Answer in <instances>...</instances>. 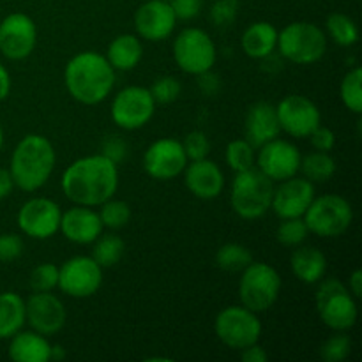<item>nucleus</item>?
<instances>
[{"instance_id":"obj_1","label":"nucleus","mask_w":362,"mask_h":362,"mask_svg":"<svg viewBox=\"0 0 362 362\" xmlns=\"http://www.w3.org/2000/svg\"><path fill=\"white\" fill-rule=\"evenodd\" d=\"M60 186L74 205L99 207L117 193L119 165L103 154L85 156L67 166Z\"/></svg>"},{"instance_id":"obj_2","label":"nucleus","mask_w":362,"mask_h":362,"mask_svg":"<svg viewBox=\"0 0 362 362\" xmlns=\"http://www.w3.org/2000/svg\"><path fill=\"white\" fill-rule=\"evenodd\" d=\"M66 88L74 101L94 106L105 101L115 87V69L98 52H81L67 62Z\"/></svg>"},{"instance_id":"obj_3","label":"nucleus","mask_w":362,"mask_h":362,"mask_svg":"<svg viewBox=\"0 0 362 362\" xmlns=\"http://www.w3.org/2000/svg\"><path fill=\"white\" fill-rule=\"evenodd\" d=\"M57 156L52 141L42 134H27L18 141L11 156L9 172L14 186L32 193L48 182Z\"/></svg>"},{"instance_id":"obj_4","label":"nucleus","mask_w":362,"mask_h":362,"mask_svg":"<svg viewBox=\"0 0 362 362\" xmlns=\"http://www.w3.org/2000/svg\"><path fill=\"white\" fill-rule=\"evenodd\" d=\"M272 193L274 182L253 166L235 175L230 191V204L239 218L253 221L271 211Z\"/></svg>"},{"instance_id":"obj_5","label":"nucleus","mask_w":362,"mask_h":362,"mask_svg":"<svg viewBox=\"0 0 362 362\" xmlns=\"http://www.w3.org/2000/svg\"><path fill=\"white\" fill-rule=\"evenodd\" d=\"M278 52L283 59L299 66L318 62L327 52V37L318 25L293 21L278 32Z\"/></svg>"},{"instance_id":"obj_6","label":"nucleus","mask_w":362,"mask_h":362,"mask_svg":"<svg viewBox=\"0 0 362 362\" xmlns=\"http://www.w3.org/2000/svg\"><path fill=\"white\" fill-rule=\"evenodd\" d=\"M315 303L320 320L332 331L346 332L357 322V303L350 290L338 278L320 279Z\"/></svg>"},{"instance_id":"obj_7","label":"nucleus","mask_w":362,"mask_h":362,"mask_svg":"<svg viewBox=\"0 0 362 362\" xmlns=\"http://www.w3.org/2000/svg\"><path fill=\"white\" fill-rule=\"evenodd\" d=\"M303 218L310 233L322 239H334L350 228L354 209L350 202L339 194H322L313 198Z\"/></svg>"},{"instance_id":"obj_8","label":"nucleus","mask_w":362,"mask_h":362,"mask_svg":"<svg viewBox=\"0 0 362 362\" xmlns=\"http://www.w3.org/2000/svg\"><path fill=\"white\" fill-rule=\"evenodd\" d=\"M281 292V276L272 265L251 262L243 271L239 281V297L244 308L262 313L271 310Z\"/></svg>"},{"instance_id":"obj_9","label":"nucleus","mask_w":362,"mask_h":362,"mask_svg":"<svg viewBox=\"0 0 362 362\" xmlns=\"http://www.w3.org/2000/svg\"><path fill=\"white\" fill-rule=\"evenodd\" d=\"M216 45L211 35L198 27H187L173 41V60L180 71L198 74L211 71L216 64Z\"/></svg>"},{"instance_id":"obj_10","label":"nucleus","mask_w":362,"mask_h":362,"mask_svg":"<svg viewBox=\"0 0 362 362\" xmlns=\"http://www.w3.org/2000/svg\"><path fill=\"white\" fill-rule=\"evenodd\" d=\"M214 332L228 349L243 350L258 343L262 336V322L257 313L244 306H228L216 317Z\"/></svg>"},{"instance_id":"obj_11","label":"nucleus","mask_w":362,"mask_h":362,"mask_svg":"<svg viewBox=\"0 0 362 362\" xmlns=\"http://www.w3.org/2000/svg\"><path fill=\"white\" fill-rule=\"evenodd\" d=\"M156 112V101L151 90L131 85L117 92L112 101V119L120 129L134 131L147 126Z\"/></svg>"},{"instance_id":"obj_12","label":"nucleus","mask_w":362,"mask_h":362,"mask_svg":"<svg viewBox=\"0 0 362 362\" xmlns=\"http://www.w3.org/2000/svg\"><path fill=\"white\" fill-rule=\"evenodd\" d=\"M103 283V269L92 257H73L59 267V288L74 299L92 297Z\"/></svg>"},{"instance_id":"obj_13","label":"nucleus","mask_w":362,"mask_h":362,"mask_svg":"<svg viewBox=\"0 0 362 362\" xmlns=\"http://www.w3.org/2000/svg\"><path fill=\"white\" fill-rule=\"evenodd\" d=\"M278 122L281 131L293 138H308L320 126V110L310 98L290 94L276 106Z\"/></svg>"},{"instance_id":"obj_14","label":"nucleus","mask_w":362,"mask_h":362,"mask_svg":"<svg viewBox=\"0 0 362 362\" xmlns=\"http://www.w3.org/2000/svg\"><path fill=\"white\" fill-rule=\"evenodd\" d=\"M37 45V27L25 13H11L0 21V52L9 60H23Z\"/></svg>"},{"instance_id":"obj_15","label":"nucleus","mask_w":362,"mask_h":362,"mask_svg":"<svg viewBox=\"0 0 362 362\" xmlns=\"http://www.w3.org/2000/svg\"><path fill=\"white\" fill-rule=\"evenodd\" d=\"M60 218H62V211L57 202L49 198H32L21 205L16 221L25 235L46 240L59 232Z\"/></svg>"},{"instance_id":"obj_16","label":"nucleus","mask_w":362,"mask_h":362,"mask_svg":"<svg viewBox=\"0 0 362 362\" xmlns=\"http://www.w3.org/2000/svg\"><path fill=\"white\" fill-rule=\"evenodd\" d=\"M255 158L257 168L264 175H267L272 182H281L297 175L300 168V152L292 141L274 138V140L264 144Z\"/></svg>"},{"instance_id":"obj_17","label":"nucleus","mask_w":362,"mask_h":362,"mask_svg":"<svg viewBox=\"0 0 362 362\" xmlns=\"http://www.w3.org/2000/svg\"><path fill=\"white\" fill-rule=\"evenodd\" d=\"M182 141L175 138L156 140L144 154V170L156 180H172L184 172L187 165Z\"/></svg>"},{"instance_id":"obj_18","label":"nucleus","mask_w":362,"mask_h":362,"mask_svg":"<svg viewBox=\"0 0 362 362\" xmlns=\"http://www.w3.org/2000/svg\"><path fill=\"white\" fill-rule=\"evenodd\" d=\"M25 318L35 332L52 336L64 329L67 311L62 300L52 292H34L25 300Z\"/></svg>"},{"instance_id":"obj_19","label":"nucleus","mask_w":362,"mask_h":362,"mask_svg":"<svg viewBox=\"0 0 362 362\" xmlns=\"http://www.w3.org/2000/svg\"><path fill=\"white\" fill-rule=\"evenodd\" d=\"M315 198V186L306 177H290L281 180L272 193L271 209L278 218H303Z\"/></svg>"},{"instance_id":"obj_20","label":"nucleus","mask_w":362,"mask_h":362,"mask_svg":"<svg viewBox=\"0 0 362 362\" xmlns=\"http://www.w3.org/2000/svg\"><path fill=\"white\" fill-rule=\"evenodd\" d=\"M177 16L168 0H147L134 13V28L147 41L159 42L173 34Z\"/></svg>"},{"instance_id":"obj_21","label":"nucleus","mask_w":362,"mask_h":362,"mask_svg":"<svg viewBox=\"0 0 362 362\" xmlns=\"http://www.w3.org/2000/svg\"><path fill=\"white\" fill-rule=\"evenodd\" d=\"M182 173L189 193H193V197L200 200H214L225 187V175L221 168L207 158L189 161Z\"/></svg>"},{"instance_id":"obj_22","label":"nucleus","mask_w":362,"mask_h":362,"mask_svg":"<svg viewBox=\"0 0 362 362\" xmlns=\"http://www.w3.org/2000/svg\"><path fill=\"white\" fill-rule=\"evenodd\" d=\"M103 221L99 212L92 207L76 205L62 212L60 218V232L67 240L74 244H92L103 233Z\"/></svg>"},{"instance_id":"obj_23","label":"nucleus","mask_w":362,"mask_h":362,"mask_svg":"<svg viewBox=\"0 0 362 362\" xmlns=\"http://www.w3.org/2000/svg\"><path fill=\"white\" fill-rule=\"evenodd\" d=\"M244 133H246V140L253 147H262L267 141L278 138L281 127L278 122L276 106L267 101H258L251 105L244 120Z\"/></svg>"},{"instance_id":"obj_24","label":"nucleus","mask_w":362,"mask_h":362,"mask_svg":"<svg viewBox=\"0 0 362 362\" xmlns=\"http://www.w3.org/2000/svg\"><path fill=\"white\" fill-rule=\"evenodd\" d=\"M293 276L306 285H315L324 279L327 271V258L315 246H297L290 257Z\"/></svg>"},{"instance_id":"obj_25","label":"nucleus","mask_w":362,"mask_h":362,"mask_svg":"<svg viewBox=\"0 0 362 362\" xmlns=\"http://www.w3.org/2000/svg\"><path fill=\"white\" fill-rule=\"evenodd\" d=\"M9 357L14 362H48L52 343L35 331H18L9 338Z\"/></svg>"},{"instance_id":"obj_26","label":"nucleus","mask_w":362,"mask_h":362,"mask_svg":"<svg viewBox=\"0 0 362 362\" xmlns=\"http://www.w3.org/2000/svg\"><path fill=\"white\" fill-rule=\"evenodd\" d=\"M240 46L247 57L257 60H264L272 55L278 46V28L269 21H255L253 25L244 30L240 37Z\"/></svg>"},{"instance_id":"obj_27","label":"nucleus","mask_w":362,"mask_h":362,"mask_svg":"<svg viewBox=\"0 0 362 362\" xmlns=\"http://www.w3.org/2000/svg\"><path fill=\"white\" fill-rule=\"evenodd\" d=\"M105 57L115 71H131L140 64L144 46L134 34H120L110 42Z\"/></svg>"},{"instance_id":"obj_28","label":"nucleus","mask_w":362,"mask_h":362,"mask_svg":"<svg viewBox=\"0 0 362 362\" xmlns=\"http://www.w3.org/2000/svg\"><path fill=\"white\" fill-rule=\"evenodd\" d=\"M27 322L25 300L16 292L0 293V339H9L21 331Z\"/></svg>"},{"instance_id":"obj_29","label":"nucleus","mask_w":362,"mask_h":362,"mask_svg":"<svg viewBox=\"0 0 362 362\" xmlns=\"http://www.w3.org/2000/svg\"><path fill=\"white\" fill-rule=\"evenodd\" d=\"M300 172L311 182H327L336 173V161L329 152L315 151L300 158Z\"/></svg>"},{"instance_id":"obj_30","label":"nucleus","mask_w":362,"mask_h":362,"mask_svg":"<svg viewBox=\"0 0 362 362\" xmlns=\"http://www.w3.org/2000/svg\"><path fill=\"white\" fill-rule=\"evenodd\" d=\"M92 244H94L92 258L101 265V269H110L119 264L126 250V244L117 233H108V235L101 233Z\"/></svg>"},{"instance_id":"obj_31","label":"nucleus","mask_w":362,"mask_h":362,"mask_svg":"<svg viewBox=\"0 0 362 362\" xmlns=\"http://www.w3.org/2000/svg\"><path fill=\"white\" fill-rule=\"evenodd\" d=\"M327 32L331 35L332 41L343 48H350L359 41V28L357 23L350 16L343 13H332L329 14L327 21Z\"/></svg>"},{"instance_id":"obj_32","label":"nucleus","mask_w":362,"mask_h":362,"mask_svg":"<svg viewBox=\"0 0 362 362\" xmlns=\"http://www.w3.org/2000/svg\"><path fill=\"white\" fill-rule=\"evenodd\" d=\"M251 262H253L251 251L237 243L225 244L216 253V265L226 272H243Z\"/></svg>"},{"instance_id":"obj_33","label":"nucleus","mask_w":362,"mask_h":362,"mask_svg":"<svg viewBox=\"0 0 362 362\" xmlns=\"http://www.w3.org/2000/svg\"><path fill=\"white\" fill-rule=\"evenodd\" d=\"M339 98L343 105L356 115L362 113V69L356 66L350 69L339 85Z\"/></svg>"},{"instance_id":"obj_34","label":"nucleus","mask_w":362,"mask_h":362,"mask_svg":"<svg viewBox=\"0 0 362 362\" xmlns=\"http://www.w3.org/2000/svg\"><path fill=\"white\" fill-rule=\"evenodd\" d=\"M226 165L235 173L244 172L255 166V147L247 140H233L230 141L225 152Z\"/></svg>"},{"instance_id":"obj_35","label":"nucleus","mask_w":362,"mask_h":362,"mask_svg":"<svg viewBox=\"0 0 362 362\" xmlns=\"http://www.w3.org/2000/svg\"><path fill=\"white\" fill-rule=\"evenodd\" d=\"M310 235L304 218H286L279 223L276 230V239L286 247H297L304 244V240Z\"/></svg>"},{"instance_id":"obj_36","label":"nucleus","mask_w":362,"mask_h":362,"mask_svg":"<svg viewBox=\"0 0 362 362\" xmlns=\"http://www.w3.org/2000/svg\"><path fill=\"white\" fill-rule=\"evenodd\" d=\"M101 212H99V218H101L103 226L110 230H120L129 223L131 219V207L122 200H106L105 204L99 205Z\"/></svg>"},{"instance_id":"obj_37","label":"nucleus","mask_w":362,"mask_h":362,"mask_svg":"<svg viewBox=\"0 0 362 362\" xmlns=\"http://www.w3.org/2000/svg\"><path fill=\"white\" fill-rule=\"evenodd\" d=\"M350 350H352V339H350V336L345 334L343 331H336V334H332L322 345L320 357L325 362H341L350 356Z\"/></svg>"},{"instance_id":"obj_38","label":"nucleus","mask_w":362,"mask_h":362,"mask_svg":"<svg viewBox=\"0 0 362 362\" xmlns=\"http://www.w3.org/2000/svg\"><path fill=\"white\" fill-rule=\"evenodd\" d=\"M59 285V267L53 264H41L32 269L30 288L34 292H52Z\"/></svg>"},{"instance_id":"obj_39","label":"nucleus","mask_w":362,"mask_h":362,"mask_svg":"<svg viewBox=\"0 0 362 362\" xmlns=\"http://www.w3.org/2000/svg\"><path fill=\"white\" fill-rule=\"evenodd\" d=\"M180 83L175 76H159L148 88L156 105H170L180 95Z\"/></svg>"},{"instance_id":"obj_40","label":"nucleus","mask_w":362,"mask_h":362,"mask_svg":"<svg viewBox=\"0 0 362 362\" xmlns=\"http://www.w3.org/2000/svg\"><path fill=\"white\" fill-rule=\"evenodd\" d=\"M184 152L187 156V161H198V159L207 158L211 152V141L204 131H191L182 141Z\"/></svg>"},{"instance_id":"obj_41","label":"nucleus","mask_w":362,"mask_h":362,"mask_svg":"<svg viewBox=\"0 0 362 362\" xmlns=\"http://www.w3.org/2000/svg\"><path fill=\"white\" fill-rule=\"evenodd\" d=\"M239 0H216L211 7V21L216 27H230L239 14Z\"/></svg>"},{"instance_id":"obj_42","label":"nucleus","mask_w":362,"mask_h":362,"mask_svg":"<svg viewBox=\"0 0 362 362\" xmlns=\"http://www.w3.org/2000/svg\"><path fill=\"white\" fill-rule=\"evenodd\" d=\"M23 240L16 233H2L0 235V262H13L23 253Z\"/></svg>"},{"instance_id":"obj_43","label":"nucleus","mask_w":362,"mask_h":362,"mask_svg":"<svg viewBox=\"0 0 362 362\" xmlns=\"http://www.w3.org/2000/svg\"><path fill=\"white\" fill-rule=\"evenodd\" d=\"M177 20H193L202 13L204 0H168Z\"/></svg>"},{"instance_id":"obj_44","label":"nucleus","mask_w":362,"mask_h":362,"mask_svg":"<svg viewBox=\"0 0 362 362\" xmlns=\"http://www.w3.org/2000/svg\"><path fill=\"white\" fill-rule=\"evenodd\" d=\"M101 154L106 156V158L112 159L113 163H117V165H119L122 159H126L127 144L122 140V138L117 136V134H112V136H108L105 141H103Z\"/></svg>"},{"instance_id":"obj_45","label":"nucleus","mask_w":362,"mask_h":362,"mask_svg":"<svg viewBox=\"0 0 362 362\" xmlns=\"http://www.w3.org/2000/svg\"><path fill=\"white\" fill-rule=\"evenodd\" d=\"M308 138H311V145L315 147V151H322V152H331L334 148L336 144V134L332 133L329 127L318 126L313 133L310 134Z\"/></svg>"},{"instance_id":"obj_46","label":"nucleus","mask_w":362,"mask_h":362,"mask_svg":"<svg viewBox=\"0 0 362 362\" xmlns=\"http://www.w3.org/2000/svg\"><path fill=\"white\" fill-rule=\"evenodd\" d=\"M198 85H200V90L204 92L205 95H212L218 92L219 88V78L218 74L211 71H205V73L198 74Z\"/></svg>"},{"instance_id":"obj_47","label":"nucleus","mask_w":362,"mask_h":362,"mask_svg":"<svg viewBox=\"0 0 362 362\" xmlns=\"http://www.w3.org/2000/svg\"><path fill=\"white\" fill-rule=\"evenodd\" d=\"M240 359L244 362H267L269 354L265 352L264 346L255 343V345H250L246 346V349L240 350Z\"/></svg>"},{"instance_id":"obj_48","label":"nucleus","mask_w":362,"mask_h":362,"mask_svg":"<svg viewBox=\"0 0 362 362\" xmlns=\"http://www.w3.org/2000/svg\"><path fill=\"white\" fill-rule=\"evenodd\" d=\"M14 187V180L11 177V172L6 168H0V200L9 197L13 193Z\"/></svg>"},{"instance_id":"obj_49","label":"nucleus","mask_w":362,"mask_h":362,"mask_svg":"<svg viewBox=\"0 0 362 362\" xmlns=\"http://www.w3.org/2000/svg\"><path fill=\"white\" fill-rule=\"evenodd\" d=\"M349 290L356 299H361L362 297V271L361 269H356V271L350 274L349 278Z\"/></svg>"},{"instance_id":"obj_50","label":"nucleus","mask_w":362,"mask_h":362,"mask_svg":"<svg viewBox=\"0 0 362 362\" xmlns=\"http://www.w3.org/2000/svg\"><path fill=\"white\" fill-rule=\"evenodd\" d=\"M9 92H11V74L9 71L6 69V66L0 64V101H4V99L7 98Z\"/></svg>"},{"instance_id":"obj_51","label":"nucleus","mask_w":362,"mask_h":362,"mask_svg":"<svg viewBox=\"0 0 362 362\" xmlns=\"http://www.w3.org/2000/svg\"><path fill=\"white\" fill-rule=\"evenodd\" d=\"M66 359V350L60 345H52V354H49V361H62Z\"/></svg>"},{"instance_id":"obj_52","label":"nucleus","mask_w":362,"mask_h":362,"mask_svg":"<svg viewBox=\"0 0 362 362\" xmlns=\"http://www.w3.org/2000/svg\"><path fill=\"white\" fill-rule=\"evenodd\" d=\"M2 145H4V129H2V124H0V151H2Z\"/></svg>"}]
</instances>
